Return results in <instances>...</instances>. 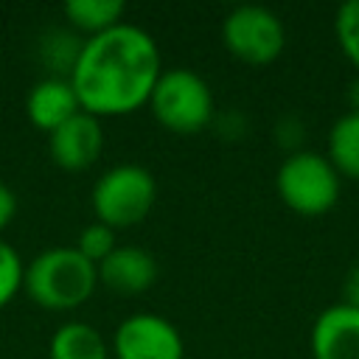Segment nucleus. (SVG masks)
Here are the masks:
<instances>
[{
	"instance_id": "nucleus-7",
	"label": "nucleus",
	"mask_w": 359,
	"mask_h": 359,
	"mask_svg": "<svg viewBox=\"0 0 359 359\" xmlns=\"http://www.w3.org/2000/svg\"><path fill=\"white\" fill-rule=\"evenodd\" d=\"M115 359H182L185 342L180 328L151 311L129 314L112 334Z\"/></svg>"
},
{
	"instance_id": "nucleus-15",
	"label": "nucleus",
	"mask_w": 359,
	"mask_h": 359,
	"mask_svg": "<svg viewBox=\"0 0 359 359\" xmlns=\"http://www.w3.org/2000/svg\"><path fill=\"white\" fill-rule=\"evenodd\" d=\"M334 36L342 56L359 70V0H345L334 14Z\"/></svg>"
},
{
	"instance_id": "nucleus-5",
	"label": "nucleus",
	"mask_w": 359,
	"mask_h": 359,
	"mask_svg": "<svg viewBox=\"0 0 359 359\" xmlns=\"http://www.w3.org/2000/svg\"><path fill=\"white\" fill-rule=\"evenodd\" d=\"M149 109L163 129L174 135H196L213 121V93L199 73L171 67L160 73L149 95Z\"/></svg>"
},
{
	"instance_id": "nucleus-6",
	"label": "nucleus",
	"mask_w": 359,
	"mask_h": 359,
	"mask_svg": "<svg viewBox=\"0 0 359 359\" xmlns=\"http://www.w3.org/2000/svg\"><path fill=\"white\" fill-rule=\"evenodd\" d=\"M222 42L227 53L236 56L238 62L264 67L283 53L286 28L272 8L244 3L227 11L222 22Z\"/></svg>"
},
{
	"instance_id": "nucleus-11",
	"label": "nucleus",
	"mask_w": 359,
	"mask_h": 359,
	"mask_svg": "<svg viewBox=\"0 0 359 359\" xmlns=\"http://www.w3.org/2000/svg\"><path fill=\"white\" fill-rule=\"evenodd\" d=\"M76 112H81V104H79V95H76L70 79L45 76L25 95V115L45 135H50L53 129H59Z\"/></svg>"
},
{
	"instance_id": "nucleus-8",
	"label": "nucleus",
	"mask_w": 359,
	"mask_h": 359,
	"mask_svg": "<svg viewBox=\"0 0 359 359\" xmlns=\"http://www.w3.org/2000/svg\"><path fill=\"white\" fill-rule=\"evenodd\" d=\"M104 149V129L101 121L90 112H76L59 129L48 135V151L53 163L65 171H84L90 168Z\"/></svg>"
},
{
	"instance_id": "nucleus-10",
	"label": "nucleus",
	"mask_w": 359,
	"mask_h": 359,
	"mask_svg": "<svg viewBox=\"0 0 359 359\" xmlns=\"http://www.w3.org/2000/svg\"><path fill=\"white\" fill-rule=\"evenodd\" d=\"M311 359H359V309L334 303L323 309L309 334Z\"/></svg>"
},
{
	"instance_id": "nucleus-17",
	"label": "nucleus",
	"mask_w": 359,
	"mask_h": 359,
	"mask_svg": "<svg viewBox=\"0 0 359 359\" xmlns=\"http://www.w3.org/2000/svg\"><path fill=\"white\" fill-rule=\"evenodd\" d=\"M22 278H25V264L20 252L0 238V309L8 306L22 292Z\"/></svg>"
},
{
	"instance_id": "nucleus-18",
	"label": "nucleus",
	"mask_w": 359,
	"mask_h": 359,
	"mask_svg": "<svg viewBox=\"0 0 359 359\" xmlns=\"http://www.w3.org/2000/svg\"><path fill=\"white\" fill-rule=\"evenodd\" d=\"M14 216H17V194L6 182H0V233L14 222Z\"/></svg>"
},
{
	"instance_id": "nucleus-3",
	"label": "nucleus",
	"mask_w": 359,
	"mask_h": 359,
	"mask_svg": "<svg viewBox=\"0 0 359 359\" xmlns=\"http://www.w3.org/2000/svg\"><path fill=\"white\" fill-rule=\"evenodd\" d=\"M280 202L300 216H323L339 202L342 177L331 160L311 149H297L283 157L275 174Z\"/></svg>"
},
{
	"instance_id": "nucleus-13",
	"label": "nucleus",
	"mask_w": 359,
	"mask_h": 359,
	"mask_svg": "<svg viewBox=\"0 0 359 359\" xmlns=\"http://www.w3.org/2000/svg\"><path fill=\"white\" fill-rule=\"evenodd\" d=\"M123 11H126V6L121 0H67L62 6L67 25L81 31L84 39L104 34V31L115 28L118 22H123Z\"/></svg>"
},
{
	"instance_id": "nucleus-2",
	"label": "nucleus",
	"mask_w": 359,
	"mask_h": 359,
	"mask_svg": "<svg viewBox=\"0 0 359 359\" xmlns=\"http://www.w3.org/2000/svg\"><path fill=\"white\" fill-rule=\"evenodd\" d=\"M98 286V266L76 247H48L25 264L22 289L48 311H73L84 306Z\"/></svg>"
},
{
	"instance_id": "nucleus-1",
	"label": "nucleus",
	"mask_w": 359,
	"mask_h": 359,
	"mask_svg": "<svg viewBox=\"0 0 359 359\" xmlns=\"http://www.w3.org/2000/svg\"><path fill=\"white\" fill-rule=\"evenodd\" d=\"M163 73V56L154 36L132 22L81 39L70 84L84 112L101 118L129 115L149 104Z\"/></svg>"
},
{
	"instance_id": "nucleus-14",
	"label": "nucleus",
	"mask_w": 359,
	"mask_h": 359,
	"mask_svg": "<svg viewBox=\"0 0 359 359\" xmlns=\"http://www.w3.org/2000/svg\"><path fill=\"white\" fill-rule=\"evenodd\" d=\"M325 157L339 177L359 180V112H342L331 123Z\"/></svg>"
},
{
	"instance_id": "nucleus-9",
	"label": "nucleus",
	"mask_w": 359,
	"mask_h": 359,
	"mask_svg": "<svg viewBox=\"0 0 359 359\" xmlns=\"http://www.w3.org/2000/svg\"><path fill=\"white\" fill-rule=\"evenodd\" d=\"M160 278L157 258L135 244H118L101 264H98V283L121 297H135L149 292Z\"/></svg>"
},
{
	"instance_id": "nucleus-4",
	"label": "nucleus",
	"mask_w": 359,
	"mask_h": 359,
	"mask_svg": "<svg viewBox=\"0 0 359 359\" xmlns=\"http://www.w3.org/2000/svg\"><path fill=\"white\" fill-rule=\"evenodd\" d=\"M95 222L123 230L140 224L157 202V180L137 163H121L107 168L90 191Z\"/></svg>"
},
{
	"instance_id": "nucleus-16",
	"label": "nucleus",
	"mask_w": 359,
	"mask_h": 359,
	"mask_svg": "<svg viewBox=\"0 0 359 359\" xmlns=\"http://www.w3.org/2000/svg\"><path fill=\"white\" fill-rule=\"evenodd\" d=\"M90 264H101L115 247H118V238H115V230L112 227H107V224H101V222H93V224H87V227H81V233H79V238H76V244H73Z\"/></svg>"
},
{
	"instance_id": "nucleus-12",
	"label": "nucleus",
	"mask_w": 359,
	"mask_h": 359,
	"mask_svg": "<svg viewBox=\"0 0 359 359\" xmlns=\"http://www.w3.org/2000/svg\"><path fill=\"white\" fill-rule=\"evenodd\" d=\"M48 353L50 359H109V345L95 325L67 320L53 331Z\"/></svg>"
},
{
	"instance_id": "nucleus-20",
	"label": "nucleus",
	"mask_w": 359,
	"mask_h": 359,
	"mask_svg": "<svg viewBox=\"0 0 359 359\" xmlns=\"http://www.w3.org/2000/svg\"><path fill=\"white\" fill-rule=\"evenodd\" d=\"M345 101H348V112H359V73L351 79L345 90Z\"/></svg>"
},
{
	"instance_id": "nucleus-19",
	"label": "nucleus",
	"mask_w": 359,
	"mask_h": 359,
	"mask_svg": "<svg viewBox=\"0 0 359 359\" xmlns=\"http://www.w3.org/2000/svg\"><path fill=\"white\" fill-rule=\"evenodd\" d=\"M342 303L359 309V261L348 269L345 275V283H342Z\"/></svg>"
}]
</instances>
